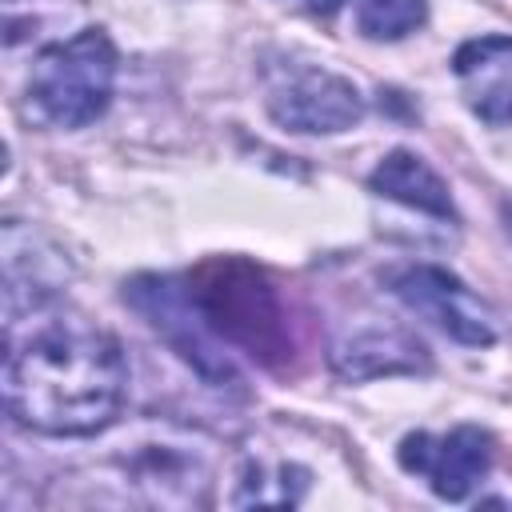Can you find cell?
<instances>
[{"instance_id":"obj_10","label":"cell","mask_w":512,"mask_h":512,"mask_svg":"<svg viewBox=\"0 0 512 512\" xmlns=\"http://www.w3.org/2000/svg\"><path fill=\"white\" fill-rule=\"evenodd\" d=\"M452 72L484 124H512V36H476L460 44Z\"/></svg>"},{"instance_id":"obj_5","label":"cell","mask_w":512,"mask_h":512,"mask_svg":"<svg viewBox=\"0 0 512 512\" xmlns=\"http://www.w3.org/2000/svg\"><path fill=\"white\" fill-rule=\"evenodd\" d=\"M124 304H132L168 344L180 360H188L208 384L228 388L240 384L228 352L220 348V336L204 324L188 280L180 276H136L124 284Z\"/></svg>"},{"instance_id":"obj_3","label":"cell","mask_w":512,"mask_h":512,"mask_svg":"<svg viewBox=\"0 0 512 512\" xmlns=\"http://www.w3.org/2000/svg\"><path fill=\"white\" fill-rule=\"evenodd\" d=\"M116 88V44L104 28H84L36 52L28 100L52 128H84L104 116Z\"/></svg>"},{"instance_id":"obj_8","label":"cell","mask_w":512,"mask_h":512,"mask_svg":"<svg viewBox=\"0 0 512 512\" xmlns=\"http://www.w3.org/2000/svg\"><path fill=\"white\" fill-rule=\"evenodd\" d=\"M268 112L280 128L304 136H332L364 120L360 88L328 68H292L268 88Z\"/></svg>"},{"instance_id":"obj_1","label":"cell","mask_w":512,"mask_h":512,"mask_svg":"<svg viewBox=\"0 0 512 512\" xmlns=\"http://www.w3.org/2000/svg\"><path fill=\"white\" fill-rule=\"evenodd\" d=\"M124 400L128 360L108 328L56 300L8 320L4 404L20 428L96 436L120 420Z\"/></svg>"},{"instance_id":"obj_6","label":"cell","mask_w":512,"mask_h":512,"mask_svg":"<svg viewBox=\"0 0 512 512\" xmlns=\"http://www.w3.org/2000/svg\"><path fill=\"white\" fill-rule=\"evenodd\" d=\"M388 288L412 316L428 320L432 328H440L456 344H468V348L496 344L492 308L448 268H440V264H404V268L388 272Z\"/></svg>"},{"instance_id":"obj_2","label":"cell","mask_w":512,"mask_h":512,"mask_svg":"<svg viewBox=\"0 0 512 512\" xmlns=\"http://www.w3.org/2000/svg\"><path fill=\"white\" fill-rule=\"evenodd\" d=\"M188 288L204 324L224 344L244 348L268 368L292 352L280 296L248 260H208L188 276Z\"/></svg>"},{"instance_id":"obj_11","label":"cell","mask_w":512,"mask_h":512,"mask_svg":"<svg viewBox=\"0 0 512 512\" xmlns=\"http://www.w3.org/2000/svg\"><path fill=\"white\" fill-rule=\"evenodd\" d=\"M368 188L376 196H388L404 208H416L424 216H436V220H456V204H452V192L448 184L424 164V156L408 152V148H392L368 176Z\"/></svg>"},{"instance_id":"obj_12","label":"cell","mask_w":512,"mask_h":512,"mask_svg":"<svg viewBox=\"0 0 512 512\" xmlns=\"http://www.w3.org/2000/svg\"><path fill=\"white\" fill-rule=\"evenodd\" d=\"M428 20V0H360L356 28L368 40H400Z\"/></svg>"},{"instance_id":"obj_9","label":"cell","mask_w":512,"mask_h":512,"mask_svg":"<svg viewBox=\"0 0 512 512\" xmlns=\"http://www.w3.org/2000/svg\"><path fill=\"white\" fill-rule=\"evenodd\" d=\"M332 372L340 380H376V376H400V372H424L428 348L400 324H360L336 336L332 344Z\"/></svg>"},{"instance_id":"obj_7","label":"cell","mask_w":512,"mask_h":512,"mask_svg":"<svg viewBox=\"0 0 512 512\" xmlns=\"http://www.w3.org/2000/svg\"><path fill=\"white\" fill-rule=\"evenodd\" d=\"M492 436L476 424H456L448 432H408L396 448L404 472L420 476L440 500H468L472 488L492 472Z\"/></svg>"},{"instance_id":"obj_4","label":"cell","mask_w":512,"mask_h":512,"mask_svg":"<svg viewBox=\"0 0 512 512\" xmlns=\"http://www.w3.org/2000/svg\"><path fill=\"white\" fill-rule=\"evenodd\" d=\"M120 480L148 504L160 508H204L212 500L216 452L196 432L160 428L152 436L124 444Z\"/></svg>"},{"instance_id":"obj_13","label":"cell","mask_w":512,"mask_h":512,"mask_svg":"<svg viewBox=\"0 0 512 512\" xmlns=\"http://www.w3.org/2000/svg\"><path fill=\"white\" fill-rule=\"evenodd\" d=\"M340 4H344V0H308V8H312V12H320V16H332Z\"/></svg>"}]
</instances>
